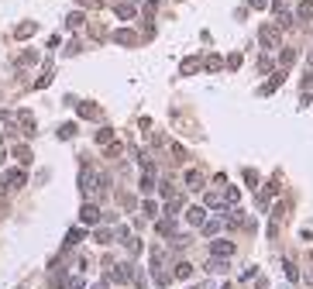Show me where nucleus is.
I'll return each mask as SVG.
<instances>
[{
	"instance_id": "obj_1",
	"label": "nucleus",
	"mask_w": 313,
	"mask_h": 289,
	"mask_svg": "<svg viewBox=\"0 0 313 289\" xmlns=\"http://www.w3.org/2000/svg\"><path fill=\"white\" fill-rule=\"evenodd\" d=\"M258 42H262L265 48H279V45H282V28H279V24H265V28L258 31Z\"/></svg>"
},
{
	"instance_id": "obj_2",
	"label": "nucleus",
	"mask_w": 313,
	"mask_h": 289,
	"mask_svg": "<svg viewBox=\"0 0 313 289\" xmlns=\"http://www.w3.org/2000/svg\"><path fill=\"white\" fill-rule=\"evenodd\" d=\"M110 279H114V283H141V276L134 272V265H131V262H121V265H114Z\"/></svg>"
},
{
	"instance_id": "obj_3",
	"label": "nucleus",
	"mask_w": 313,
	"mask_h": 289,
	"mask_svg": "<svg viewBox=\"0 0 313 289\" xmlns=\"http://www.w3.org/2000/svg\"><path fill=\"white\" fill-rule=\"evenodd\" d=\"M210 255H214V258H231V255H234V241H224V238L210 241Z\"/></svg>"
},
{
	"instance_id": "obj_4",
	"label": "nucleus",
	"mask_w": 313,
	"mask_h": 289,
	"mask_svg": "<svg viewBox=\"0 0 313 289\" xmlns=\"http://www.w3.org/2000/svg\"><path fill=\"white\" fill-rule=\"evenodd\" d=\"M100 207H93V203H86V207H83V210H79V220H83V224H100Z\"/></svg>"
},
{
	"instance_id": "obj_5",
	"label": "nucleus",
	"mask_w": 313,
	"mask_h": 289,
	"mask_svg": "<svg viewBox=\"0 0 313 289\" xmlns=\"http://www.w3.org/2000/svg\"><path fill=\"white\" fill-rule=\"evenodd\" d=\"M3 186H7V190H17V186H24V172H21V169H10V172L3 176Z\"/></svg>"
},
{
	"instance_id": "obj_6",
	"label": "nucleus",
	"mask_w": 313,
	"mask_h": 289,
	"mask_svg": "<svg viewBox=\"0 0 313 289\" xmlns=\"http://www.w3.org/2000/svg\"><path fill=\"white\" fill-rule=\"evenodd\" d=\"M155 231H158V234H165V238H176V217H165V220H158Z\"/></svg>"
},
{
	"instance_id": "obj_7",
	"label": "nucleus",
	"mask_w": 313,
	"mask_h": 289,
	"mask_svg": "<svg viewBox=\"0 0 313 289\" xmlns=\"http://www.w3.org/2000/svg\"><path fill=\"white\" fill-rule=\"evenodd\" d=\"M186 220H189L193 227H200V224L207 220V210H203V207H189V210H186Z\"/></svg>"
},
{
	"instance_id": "obj_8",
	"label": "nucleus",
	"mask_w": 313,
	"mask_h": 289,
	"mask_svg": "<svg viewBox=\"0 0 313 289\" xmlns=\"http://www.w3.org/2000/svg\"><path fill=\"white\" fill-rule=\"evenodd\" d=\"M114 10H117V17H121V21H131V17H134V3H131V0H121Z\"/></svg>"
},
{
	"instance_id": "obj_9",
	"label": "nucleus",
	"mask_w": 313,
	"mask_h": 289,
	"mask_svg": "<svg viewBox=\"0 0 313 289\" xmlns=\"http://www.w3.org/2000/svg\"><path fill=\"white\" fill-rule=\"evenodd\" d=\"M186 186H189V190H203V172H200V169H189V172H186Z\"/></svg>"
},
{
	"instance_id": "obj_10",
	"label": "nucleus",
	"mask_w": 313,
	"mask_h": 289,
	"mask_svg": "<svg viewBox=\"0 0 313 289\" xmlns=\"http://www.w3.org/2000/svg\"><path fill=\"white\" fill-rule=\"evenodd\" d=\"M189 276H193V265H189V262H176L172 279H189Z\"/></svg>"
},
{
	"instance_id": "obj_11",
	"label": "nucleus",
	"mask_w": 313,
	"mask_h": 289,
	"mask_svg": "<svg viewBox=\"0 0 313 289\" xmlns=\"http://www.w3.org/2000/svg\"><path fill=\"white\" fill-rule=\"evenodd\" d=\"M200 227H203V234H207V238H210V234H217V231H221V227H224V220H217V217H214V220H203V224H200Z\"/></svg>"
},
{
	"instance_id": "obj_12",
	"label": "nucleus",
	"mask_w": 313,
	"mask_h": 289,
	"mask_svg": "<svg viewBox=\"0 0 313 289\" xmlns=\"http://www.w3.org/2000/svg\"><path fill=\"white\" fill-rule=\"evenodd\" d=\"M203 203H207V207H214V210H221V207H224V196H221V193H207V196H203Z\"/></svg>"
},
{
	"instance_id": "obj_13",
	"label": "nucleus",
	"mask_w": 313,
	"mask_h": 289,
	"mask_svg": "<svg viewBox=\"0 0 313 289\" xmlns=\"http://www.w3.org/2000/svg\"><path fill=\"white\" fill-rule=\"evenodd\" d=\"M207 272H227V258H210V262H207Z\"/></svg>"
},
{
	"instance_id": "obj_14",
	"label": "nucleus",
	"mask_w": 313,
	"mask_h": 289,
	"mask_svg": "<svg viewBox=\"0 0 313 289\" xmlns=\"http://www.w3.org/2000/svg\"><path fill=\"white\" fill-rule=\"evenodd\" d=\"M114 42H117V45H134L138 38H134L131 31H117V35H114Z\"/></svg>"
},
{
	"instance_id": "obj_15",
	"label": "nucleus",
	"mask_w": 313,
	"mask_h": 289,
	"mask_svg": "<svg viewBox=\"0 0 313 289\" xmlns=\"http://www.w3.org/2000/svg\"><path fill=\"white\" fill-rule=\"evenodd\" d=\"M282 79H286V72H275V76H272V79H268V83L262 86V93H272V90H275V86H279Z\"/></svg>"
},
{
	"instance_id": "obj_16",
	"label": "nucleus",
	"mask_w": 313,
	"mask_h": 289,
	"mask_svg": "<svg viewBox=\"0 0 313 289\" xmlns=\"http://www.w3.org/2000/svg\"><path fill=\"white\" fill-rule=\"evenodd\" d=\"M296 14H300V17H303V21H313V3H310V0H303V3H300V10H296Z\"/></svg>"
},
{
	"instance_id": "obj_17",
	"label": "nucleus",
	"mask_w": 313,
	"mask_h": 289,
	"mask_svg": "<svg viewBox=\"0 0 313 289\" xmlns=\"http://www.w3.org/2000/svg\"><path fill=\"white\" fill-rule=\"evenodd\" d=\"M35 31H38V24H31V21H28V24H21V28H17V38H31Z\"/></svg>"
},
{
	"instance_id": "obj_18",
	"label": "nucleus",
	"mask_w": 313,
	"mask_h": 289,
	"mask_svg": "<svg viewBox=\"0 0 313 289\" xmlns=\"http://www.w3.org/2000/svg\"><path fill=\"white\" fill-rule=\"evenodd\" d=\"M110 138H114L110 128H100V131H96V144H110Z\"/></svg>"
},
{
	"instance_id": "obj_19",
	"label": "nucleus",
	"mask_w": 313,
	"mask_h": 289,
	"mask_svg": "<svg viewBox=\"0 0 313 289\" xmlns=\"http://www.w3.org/2000/svg\"><path fill=\"white\" fill-rule=\"evenodd\" d=\"M79 241H83V231H69V234H66V248H73V244H79Z\"/></svg>"
},
{
	"instance_id": "obj_20",
	"label": "nucleus",
	"mask_w": 313,
	"mask_h": 289,
	"mask_svg": "<svg viewBox=\"0 0 313 289\" xmlns=\"http://www.w3.org/2000/svg\"><path fill=\"white\" fill-rule=\"evenodd\" d=\"M79 114H83V117H89V121H93V117H100V110H96V107H89V103H79Z\"/></svg>"
},
{
	"instance_id": "obj_21",
	"label": "nucleus",
	"mask_w": 313,
	"mask_h": 289,
	"mask_svg": "<svg viewBox=\"0 0 313 289\" xmlns=\"http://www.w3.org/2000/svg\"><path fill=\"white\" fill-rule=\"evenodd\" d=\"M14 158H17L21 165H28V162H31V151H28V148H14Z\"/></svg>"
},
{
	"instance_id": "obj_22",
	"label": "nucleus",
	"mask_w": 313,
	"mask_h": 289,
	"mask_svg": "<svg viewBox=\"0 0 313 289\" xmlns=\"http://www.w3.org/2000/svg\"><path fill=\"white\" fill-rule=\"evenodd\" d=\"M93 238H96L100 244H110V238H114V234H110L107 227H96V234H93Z\"/></svg>"
},
{
	"instance_id": "obj_23",
	"label": "nucleus",
	"mask_w": 313,
	"mask_h": 289,
	"mask_svg": "<svg viewBox=\"0 0 313 289\" xmlns=\"http://www.w3.org/2000/svg\"><path fill=\"white\" fill-rule=\"evenodd\" d=\"M141 210H145L148 217H158V203H155V200H145V203H141Z\"/></svg>"
},
{
	"instance_id": "obj_24",
	"label": "nucleus",
	"mask_w": 313,
	"mask_h": 289,
	"mask_svg": "<svg viewBox=\"0 0 313 289\" xmlns=\"http://www.w3.org/2000/svg\"><path fill=\"white\" fill-rule=\"evenodd\" d=\"M196 69H200V59H186V62H182V72H186V76L196 72Z\"/></svg>"
},
{
	"instance_id": "obj_25",
	"label": "nucleus",
	"mask_w": 313,
	"mask_h": 289,
	"mask_svg": "<svg viewBox=\"0 0 313 289\" xmlns=\"http://www.w3.org/2000/svg\"><path fill=\"white\" fill-rule=\"evenodd\" d=\"M83 21H86V17H83V14H69V17H66V24H69V28H79V24H83Z\"/></svg>"
},
{
	"instance_id": "obj_26",
	"label": "nucleus",
	"mask_w": 313,
	"mask_h": 289,
	"mask_svg": "<svg viewBox=\"0 0 313 289\" xmlns=\"http://www.w3.org/2000/svg\"><path fill=\"white\" fill-rule=\"evenodd\" d=\"M73 135H76V124H62L59 128V138H73Z\"/></svg>"
},
{
	"instance_id": "obj_27",
	"label": "nucleus",
	"mask_w": 313,
	"mask_h": 289,
	"mask_svg": "<svg viewBox=\"0 0 313 289\" xmlns=\"http://www.w3.org/2000/svg\"><path fill=\"white\" fill-rule=\"evenodd\" d=\"M293 59H296V52H289V48H286V52H282V59H279V62H282V69H286V66H293Z\"/></svg>"
},
{
	"instance_id": "obj_28",
	"label": "nucleus",
	"mask_w": 313,
	"mask_h": 289,
	"mask_svg": "<svg viewBox=\"0 0 313 289\" xmlns=\"http://www.w3.org/2000/svg\"><path fill=\"white\" fill-rule=\"evenodd\" d=\"M203 66H207V69L214 72V69H221V59H217V55H210V59H207V62H203Z\"/></svg>"
},
{
	"instance_id": "obj_29",
	"label": "nucleus",
	"mask_w": 313,
	"mask_h": 289,
	"mask_svg": "<svg viewBox=\"0 0 313 289\" xmlns=\"http://www.w3.org/2000/svg\"><path fill=\"white\" fill-rule=\"evenodd\" d=\"M155 10H158L155 0H148V3H145V17H155Z\"/></svg>"
},
{
	"instance_id": "obj_30",
	"label": "nucleus",
	"mask_w": 313,
	"mask_h": 289,
	"mask_svg": "<svg viewBox=\"0 0 313 289\" xmlns=\"http://www.w3.org/2000/svg\"><path fill=\"white\" fill-rule=\"evenodd\" d=\"M265 3H268V0H248V7H258V10H262Z\"/></svg>"
},
{
	"instance_id": "obj_31",
	"label": "nucleus",
	"mask_w": 313,
	"mask_h": 289,
	"mask_svg": "<svg viewBox=\"0 0 313 289\" xmlns=\"http://www.w3.org/2000/svg\"><path fill=\"white\" fill-rule=\"evenodd\" d=\"M69 289H83V279H69Z\"/></svg>"
},
{
	"instance_id": "obj_32",
	"label": "nucleus",
	"mask_w": 313,
	"mask_h": 289,
	"mask_svg": "<svg viewBox=\"0 0 313 289\" xmlns=\"http://www.w3.org/2000/svg\"><path fill=\"white\" fill-rule=\"evenodd\" d=\"M93 289H107V283H96V286H93Z\"/></svg>"
},
{
	"instance_id": "obj_33",
	"label": "nucleus",
	"mask_w": 313,
	"mask_h": 289,
	"mask_svg": "<svg viewBox=\"0 0 313 289\" xmlns=\"http://www.w3.org/2000/svg\"><path fill=\"white\" fill-rule=\"evenodd\" d=\"M196 289H203V286H196Z\"/></svg>"
}]
</instances>
